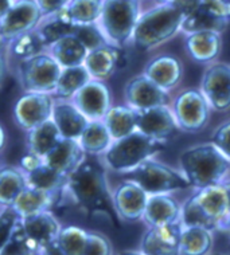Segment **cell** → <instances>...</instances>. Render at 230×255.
<instances>
[{"instance_id":"obj_1","label":"cell","mask_w":230,"mask_h":255,"mask_svg":"<svg viewBox=\"0 0 230 255\" xmlns=\"http://www.w3.org/2000/svg\"><path fill=\"white\" fill-rule=\"evenodd\" d=\"M66 194L75 206L88 215L100 214L113 223L120 222L113 208L105 167L100 161L85 158L80 167L67 177Z\"/></svg>"},{"instance_id":"obj_2","label":"cell","mask_w":230,"mask_h":255,"mask_svg":"<svg viewBox=\"0 0 230 255\" xmlns=\"http://www.w3.org/2000/svg\"><path fill=\"white\" fill-rule=\"evenodd\" d=\"M182 226H198L214 231L230 226L228 198L224 184L198 189L181 208Z\"/></svg>"},{"instance_id":"obj_3","label":"cell","mask_w":230,"mask_h":255,"mask_svg":"<svg viewBox=\"0 0 230 255\" xmlns=\"http://www.w3.org/2000/svg\"><path fill=\"white\" fill-rule=\"evenodd\" d=\"M182 173L197 189L221 184L229 172L230 160L213 142L186 149L179 157Z\"/></svg>"},{"instance_id":"obj_4","label":"cell","mask_w":230,"mask_h":255,"mask_svg":"<svg viewBox=\"0 0 230 255\" xmlns=\"http://www.w3.org/2000/svg\"><path fill=\"white\" fill-rule=\"evenodd\" d=\"M187 12L181 7L162 3L140 15L133 30L135 47L148 51L171 39L181 30Z\"/></svg>"},{"instance_id":"obj_5","label":"cell","mask_w":230,"mask_h":255,"mask_svg":"<svg viewBox=\"0 0 230 255\" xmlns=\"http://www.w3.org/2000/svg\"><path fill=\"white\" fill-rule=\"evenodd\" d=\"M166 148L167 141L156 140L136 130L123 138L113 140L104 153V164L112 171L124 173Z\"/></svg>"},{"instance_id":"obj_6","label":"cell","mask_w":230,"mask_h":255,"mask_svg":"<svg viewBox=\"0 0 230 255\" xmlns=\"http://www.w3.org/2000/svg\"><path fill=\"white\" fill-rule=\"evenodd\" d=\"M140 18V0H104L97 24L108 42L123 47L132 39Z\"/></svg>"},{"instance_id":"obj_7","label":"cell","mask_w":230,"mask_h":255,"mask_svg":"<svg viewBox=\"0 0 230 255\" xmlns=\"http://www.w3.org/2000/svg\"><path fill=\"white\" fill-rule=\"evenodd\" d=\"M124 177L125 180L135 181L140 185L148 195L168 194L191 187L183 173L151 158L140 163L131 171L124 172Z\"/></svg>"},{"instance_id":"obj_8","label":"cell","mask_w":230,"mask_h":255,"mask_svg":"<svg viewBox=\"0 0 230 255\" xmlns=\"http://www.w3.org/2000/svg\"><path fill=\"white\" fill-rule=\"evenodd\" d=\"M62 67L46 50L18 61V78L23 92L53 94Z\"/></svg>"},{"instance_id":"obj_9","label":"cell","mask_w":230,"mask_h":255,"mask_svg":"<svg viewBox=\"0 0 230 255\" xmlns=\"http://www.w3.org/2000/svg\"><path fill=\"white\" fill-rule=\"evenodd\" d=\"M53 94L49 93L23 92L13 105L12 116L16 127L30 132L40 124L51 120L54 108Z\"/></svg>"},{"instance_id":"obj_10","label":"cell","mask_w":230,"mask_h":255,"mask_svg":"<svg viewBox=\"0 0 230 255\" xmlns=\"http://www.w3.org/2000/svg\"><path fill=\"white\" fill-rule=\"evenodd\" d=\"M209 102L201 90L187 89L174 101V116L181 130L201 132L209 123Z\"/></svg>"},{"instance_id":"obj_11","label":"cell","mask_w":230,"mask_h":255,"mask_svg":"<svg viewBox=\"0 0 230 255\" xmlns=\"http://www.w3.org/2000/svg\"><path fill=\"white\" fill-rule=\"evenodd\" d=\"M43 19L35 0H15L11 8L0 19V30L7 40L38 28Z\"/></svg>"},{"instance_id":"obj_12","label":"cell","mask_w":230,"mask_h":255,"mask_svg":"<svg viewBox=\"0 0 230 255\" xmlns=\"http://www.w3.org/2000/svg\"><path fill=\"white\" fill-rule=\"evenodd\" d=\"M136 128L146 136L160 141L173 140L179 130L174 112L167 105L136 110Z\"/></svg>"},{"instance_id":"obj_13","label":"cell","mask_w":230,"mask_h":255,"mask_svg":"<svg viewBox=\"0 0 230 255\" xmlns=\"http://www.w3.org/2000/svg\"><path fill=\"white\" fill-rule=\"evenodd\" d=\"M150 195L135 181L124 180L112 192L116 215L121 222L135 223L143 219Z\"/></svg>"},{"instance_id":"obj_14","label":"cell","mask_w":230,"mask_h":255,"mask_svg":"<svg viewBox=\"0 0 230 255\" xmlns=\"http://www.w3.org/2000/svg\"><path fill=\"white\" fill-rule=\"evenodd\" d=\"M128 65V55L120 46L108 43L98 49L90 50L85 58L84 66L92 79L105 81L111 78L119 69Z\"/></svg>"},{"instance_id":"obj_15","label":"cell","mask_w":230,"mask_h":255,"mask_svg":"<svg viewBox=\"0 0 230 255\" xmlns=\"http://www.w3.org/2000/svg\"><path fill=\"white\" fill-rule=\"evenodd\" d=\"M182 223L148 227L140 241L144 255H181Z\"/></svg>"},{"instance_id":"obj_16","label":"cell","mask_w":230,"mask_h":255,"mask_svg":"<svg viewBox=\"0 0 230 255\" xmlns=\"http://www.w3.org/2000/svg\"><path fill=\"white\" fill-rule=\"evenodd\" d=\"M201 92L209 105L218 112L230 108V66L225 63L213 65L205 71L201 81Z\"/></svg>"},{"instance_id":"obj_17","label":"cell","mask_w":230,"mask_h":255,"mask_svg":"<svg viewBox=\"0 0 230 255\" xmlns=\"http://www.w3.org/2000/svg\"><path fill=\"white\" fill-rule=\"evenodd\" d=\"M124 97L128 106L135 110L167 105L170 102L167 90L158 86L144 74L129 79L125 85Z\"/></svg>"},{"instance_id":"obj_18","label":"cell","mask_w":230,"mask_h":255,"mask_svg":"<svg viewBox=\"0 0 230 255\" xmlns=\"http://www.w3.org/2000/svg\"><path fill=\"white\" fill-rule=\"evenodd\" d=\"M71 101L89 121L102 120L112 106L109 88L98 79H90Z\"/></svg>"},{"instance_id":"obj_19","label":"cell","mask_w":230,"mask_h":255,"mask_svg":"<svg viewBox=\"0 0 230 255\" xmlns=\"http://www.w3.org/2000/svg\"><path fill=\"white\" fill-rule=\"evenodd\" d=\"M53 123L58 128L63 138L78 140L88 127L89 120L70 100H58L55 98L53 108Z\"/></svg>"},{"instance_id":"obj_20","label":"cell","mask_w":230,"mask_h":255,"mask_svg":"<svg viewBox=\"0 0 230 255\" xmlns=\"http://www.w3.org/2000/svg\"><path fill=\"white\" fill-rule=\"evenodd\" d=\"M86 158V153L81 148L78 140L62 138L54 146L53 150L43 157V161L58 172L69 176L80 167Z\"/></svg>"},{"instance_id":"obj_21","label":"cell","mask_w":230,"mask_h":255,"mask_svg":"<svg viewBox=\"0 0 230 255\" xmlns=\"http://www.w3.org/2000/svg\"><path fill=\"white\" fill-rule=\"evenodd\" d=\"M181 208L179 203L170 195H150L143 214V220L148 227L177 223L181 222Z\"/></svg>"},{"instance_id":"obj_22","label":"cell","mask_w":230,"mask_h":255,"mask_svg":"<svg viewBox=\"0 0 230 255\" xmlns=\"http://www.w3.org/2000/svg\"><path fill=\"white\" fill-rule=\"evenodd\" d=\"M144 75L168 92L181 82L183 77V63L179 58L173 55H159L147 63Z\"/></svg>"},{"instance_id":"obj_23","label":"cell","mask_w":230,"mask_h":255,"mask_svg":"<svg viewBox=\"0 0 230 255\" xmlns=\"http://www.w3.org/2000/svg\"><path fill=\"white\" fill-rule=\"evenodd\" d=\"M61 199H62L61 195L40 191V189L27 185L13 202L11 208L19 216V219H23V218L35 215L39 212L51 211V208L58 204Z\"/></svg>"},{"instance_id":"obj_24","label":"cell","mask_w":230,"mask_h":255,"mask_svg":"<svg viewBox=\"0 0 230 255\" xmlns=\"http://www.w3.org/2000/svg\"><path fill=\"white\" fill-rule=\"evenodd\" d=\"M221 34L216 31H197L189 34L186 49L190 57L199 63L214 61L221 51Z\"/></svg>"},{"instance_id":"obj_25","label":"cell","mask_w":230,"mask_h":255,"mask_svg":"<svg viewBox=\"0 0 230 255\" xmlns=\"http://www.w3.org/2000/svg\"><path fill=\"white\" fill-rule=\"evenodd\" d=\"M53 58L62 67H73L84 65L89 50L74 34L66 35L50 44L47 49Z\"/></svg>"},{"instance_id":"obj_26","label":"cell","mask_w":230,"mask_h":255,"mask_svg":"<svg viewBox=\"0 0 230 255\" xmlns=\"http://www.w3.org/2000/svg\"><path fill=\"white\" fill-rule=\"evenodd\" d=\"M27 187L26 173L16 165H0V208H9Z\"/></svg>"},{"instance_id":"obj_27","label":"cell","mask_w":230,"mask_h":255,"mask_svg":"<svg viewBox=\"0 0 230 255\" xmlns=\"http://www.w3.org/2000/svg\"><path fill=\"white\" fill-rule=\"evenodd\" d=\"M26 177L28 187L55 195H61V196L66 194L67 177L69 176L58 172L57 169L47 165L44 161L34 171L26 173Z\"/></svg>"},{"instance_id":"obj_28","label":"cell","mask_w":230,"mask_h":255,"mask_svg":"<svg viewBox=\"0 0 230 255\" xmlns=\"http://www.w3.org/2000/svg\"><path fill=\"white\" fill-rule=\"evenodd\" d=\"M62 138L53 120H49L30 132H26L27 150L43 158Z\"/></svg>"},{"instance_id":"obj_29","label":"cell","mask_w":230,"mask_h":255,"mask_svg":"<svg viewBox=\"0 0 230 255\" xmlns=\"http://www.w3.org/2000/svg\"><path fill=\"white\" fill-rule=\"evenodd\" d=\"M74 27L75 24L73 23L70 15L67 12V8L65 7L58 12L43 16L36 31L49 49L50 44H53L54 42H57L58 39H61L63 36L73 34Z\"/></svg>"},{"instance_id":"obj_30","label":"cell","mask_w":230,"mask_h":255,"mask_svg":"<svg viewBox=\"0 0 230 255\" xmlns=\"http://www.w3.org/2000/svg\"><path fill=\"white\" fill-rule=\"evenodd\" d=\"M113 140L136 132V110L128 105L111 106L102 119Z\"/></svg>"},{"instance_id":"obj_31","label":"cell","mask_w":230,"mask_h":255,"mask_svg":"<svg viewBox=\"0 0 230 255\" xmlns=\"http://www.w3.org/2000/svg\"><path fill=\"white\" fill-rule=\"evenodd\" d=\"M81 148L89 156H100L106 152V149L113 142L111 133L105 127L102 120L89 121L81 137L78 138Z\"/></svg>"},{"instance_id":"obj_32","label":"cell","mask_w":230,"mask_h":255,"mask_svg":"<svg viewBox=\"0 0 230 255\" xmlns=\"http://www.w3.org/2000/svg\"><path fill=\"white\" fill-rule=\"evenodd\" d=\"M213 243L212 230L198 226H182L181 255H209Z\"/></svg>"},{"instance_id":"obj_33","label":"cell","mask_w":230,"mask_h":255,"mask_svg":"<svg viewBox=\"0 0 230 255\" xmlns=\"http://www.w3.org/2000/svg\"><path fill=\"white\" fill-rule=\"evenodd\" d=\"M92 79L89 71L84 65L73 67H63L58 78L57 88L54 90V98L58 100H70L74 97L85 85Z\"/></svg>"},{"instance_id":"obj_34","label":"cell","mask_w":230,"mask_h":255,"mask_svg":"<svg viewBox=\"0 0 230 255\" xmlns=\"http://www.w3.org/2000/svg\"><path fill=\"white\" fill-rule=\"evenodd\" d=\"M228 23H229L228 20L217 18L205 8L197 5L191 12L186 15V18L182 23L181 30L186 34L197 32V31H216L221 34L228 26Z\"/></svg>"},{"instance_id":"obj_35","label":"cell","mask_w":230,"mask_h":255,"mask_svg":"<svg viewBox=\"0 0 230 255\" xmlns=\"http://www.w3.org/2000/svg\"><path fill=\"white\" fill-rule=\"evenodd\" d=\"M46 50H47V46L40 38L38 31L34 30L9 40L5 51H7V55H11L16 61H22Z\"/></svg>"},{"instance_id":"obj_36","label":"cell","mask_w":230,"mask_h":255,"mask_svg":"<svg viewBox=\"0 0 230 255\" xmlns=\"http://www.w3.org/2000/svg\"><path fill=\"white\" fill-rule=\"evenodd\" d=\"M89 231L78 226H62L58 234L57 243L66 255H84L88 245Z\"/></svg>"},{"instance_id":"obj_37","label":"cell","mask_w":230,"mask_h":255,"mask_svg":"<svg viewBox=\"0 0 230 255\" xmlns=\"http://www.w3.org/2000/svg\"><path fill=\"white\" fill-rule=\"evenodd\" d=\"M104 0H70L67 12L75 26L97 23L102 11Z\"/></svg>"},{"instance_id":"obj_38","label":"cell","mask_w":230,"mask_h":255,"mask_svg":"<svg viewBox=\"0 0 230 255\" xmlns=\"http://www.w3.org/2000/svg\"><path fill=\"white\" fill-rule=\"evenodd\" d=\"M78 39L85 44V47L90 51V50L98 49L104 44H108V39L104 35L100 26L97 23H92V24H78L74 27V32H73Z\"/></svg>"},{"instance_id":"obj_39","label":"cell","mask_w":230,"mask_h":255,"mask_svg":"<svg viewBox=\"0 0 230 255\" xmlns=\"http://www.w3.org/2000/svg\"><path fill=\"white\" fill-rule=\"evenodd\" d=\"M18 222L19 216L15 214L11 207L0 210V253L8 245Z\"/></svg>"},{"instance_id":"obj_40","label":"cell","mask_w":230,"mask_h":255,"mask_svg":"<svg viewBox=\"0 0 230 255\" xmlns=\"http://www.w3.org/2000/svg\"><path fill=\"white\" fill-rule=\"evenodd\" d=\"M84 255H113V246L104 234L89 231L88 245Z\"/></svg>"},{"instance_id":"obj_41","label":"cell","mask_w":230,"mask_h":255,"mask_svg":"<svg viewBox=\"0 0 230 255\" xmlns=\"http://www.w3.org/2000/svg\"><path fill=\"white\" fill-rule=\"evenodd\" d=\"M198 5L214 16L230 22V0H199Z\"/></svg>"},{"instance_id":"obj_42","label":"cell","mask_w":230,"mask_h":255,"mask_svg":"<svg viewBox=\"0 0 230 255\" xmlns=\"http://www.w3.org/2000/svg\"><path fill=\"white\" fill-rule=\"evenodd\" d=\"M212 142L230 160V121L224 123L214 130Z\"/></svg>"},{"instance_id":"obj_43","label":"cell","mask_w":230,"mask_h":255,"mask_svg":"<svg viewBox=\"0 0 230 255\" xmlns=\"http://www.w3.org/2000/svg\"><path fill=\"white\" fill-rule=\"evenodd\" d=\"M35 1L43 13V16H47V15H51V13L58 12L65 8L70 0H35Z\"/></svg>"},{"instance_id":"obj_44","label":"cell","mask_w":230,"mask_h":255,"mask_svg":"<svg viewBox=\"0 0 230 255\" xmlns=\"http://www.w3.org/2000/svg\"><path fill=\"white\" fill-rule=\"evenodd\" d=\"M42 163H43V158L39 157V156H36L35 153H31V152L27 150L26 153L22 156V158H20L19 168H20L24 173H28V172L34 171L35 168L39 167Z\"/></svg>"},{"instance_id":"obj_45","label":"cell","mask_w":230,"mask_h":255,"mask_svg":"<svg viewBox=\"0 0 230 255\" xmlns=\"http://www.w3.org/2000/svg\"><path fill=\"white\" fill-rule=\"evenodd\" d=\"M199 0H163V3H168V4H174L181 7L186 11L187 13L191 12L193 9L198 5Z\"/></svg>"},{"instance_id":"obj_46","label":"cell","mask_w":230,"mask_h":255,"mask_svg":"<svg viewBox=\"0 0 230 255\" xmlns=\"http://www.w3.org/2000/svg\"><path fill=\"white\" fill-rule=\"evenodd\" d=\"M7 51L0 50V88L3 86L7 77V69H8V61H7Z\"/></svg>"},{"instance_id":"obj_47","label":"cell","mask_w":230,"mask_h":255,"mask_svg":"<svg viewBox=\"0 0 230 255\" xmlns=\"http://www.w3.org/2000/svg\"><path fill=\"white\" fill-rule=\"evenodd\" d=\"M39 255H66V254L61 250V247L58 246L57 241H55V242L49 243L47 246L42 247Z\"/></svg>"},{"instance_id":"obj_48","label":"cell","mask_w":230,"mask_h":255,"mask_svg":"<svg viewBox=\"0 0 230 255\" xmlns=\"http://www.w3.org/2000/svg\"><path fill=\"white\" fill-rule=\"evenodd\" d=\"M15 0H0V19L4 16L7 11L11 8V5L13 4Z\"/></svg>"},{"instance_id":"obj_49","label":"cell","mask_w":230,"mask_h":255,"mask_svg":"<svg viewBox=\"0 0 230 255\" xmlns=\"http://www.w3.org/2000/svg\"><path fill=\"white\" fill-rule=\"evenodd\" d=\"M5 144H7V134H5L4 127L0 124V153L4 149Z\"/></svg>"},{"instance_id":"obj_50","label":"cell","mask_w":230,"mask_h":255,"mask_svg":"<svg viewBox=\"0 0 230 255\" xmlns=\"http://www.w3.org/2000/svg\"><path fill=\"white\" fill-rule=\"evenodd\" d=\"M224 187H225L226 198H228V212H229V215H230V180L224 183Z\"/></svg>"},{"instance_id":"obj_51","label":"cell","mask_w":230,"mask_h":255,"mask_svg":"<svg viewBox=\"0 0 230 255\" xmlns=\"http://www.w3.org/2000/svg\"><path fill=\"white\" fill-rule=\"evenodd\" d=\"M119 255H144L142 251H132V250H127V251H121Z\"/></svg>"},{"instance_id":"obj_52","label":"cell","mask_w":230,"mask_h":255,"mask_svg":"<svg viewBox=\"0 0 230 255\" xmlns=\"http://www.w3.org/2000/svg\"><path fill=\"white\" fill-rule=\"evenodd\" d=\"M212 255H228V254H222V253H217V254H212Z\"/></svg>"},{"instance_id":"obj_53","label":"cell","mask_w":230,"mask_h":255,"mask_svg":"<svg viewBox=\"0 0 230 255\" xmlns=\"http://www.w3.org/2000/svg\"><path fill=\"white\" fill-rule=\"evenodd\" d=\"M1 255H16V254H1Z\"/></svg>"},{"instance_id":"obj_54","label":"cell","mask_w":230,"mask_h":255,"mask_svg":"<svg viewBox=\"0 0 230 255\" xmlns=\"http://www.w3.org/2000/svg\"><path fill=\"white\" fill-rule=\"evenodd\" d=\"M0 210H1V208H0Z\"/></svg>"}]
</instances>
